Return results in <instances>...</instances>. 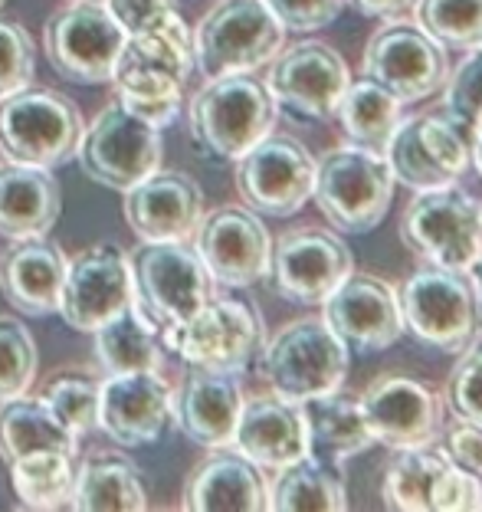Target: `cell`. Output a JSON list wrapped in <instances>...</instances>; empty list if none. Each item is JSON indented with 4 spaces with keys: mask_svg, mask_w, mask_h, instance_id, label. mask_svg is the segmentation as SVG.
Returning a JSON list of instances; mask_svg holds the SVG:
<instances>
[{
    "mask_svg": "<svg viewBox=\"0 0 482 512\" xmlns=\"http://www.w3.org/2000/svg\"><path fill=\"white\" fill-rule=\"evenodd\" d=\"M401 240L423 263L473 270L482 256V201L456 181L417 191L401 217Z\"/></svg>",
    "mask_w": 482,
    "mask_h": 512,
    "instance_id": "obj_8",
    "label": "cell"
},
{
    "mask_svg": "<svg viewBox=\"0 0 482 512\" xmlns=\"http://www.w3.org/2000/svg\"><path fill=\"white\" fill-rule=\"evenodd\" d=\"M260 375L273 394L305 404L345 384L348 345L328 329L325 319H296L263 342Z\"/></svg>",
    "mask_w": 482,
    "mask_h": 512,
    "instance_id": "obj_5",
    "label": "cell"
},
{
    "mask_svg": "<svg viewBox=\"0 0 482 512\" xmlns=\"http://www.w3.org/2000/svg\"><path fill=\"white\" fill-rule=\"evenodd\" d=\"M4 4H7V0H0V7H4Z\"/></svg>",
    "mask_w": 482,
    "mask_h": 512,
    "instance_id": "obj_49",
    "label": "cell"
},
{
    "mask_svg": "<svg viewBox=\"0 0 482 512\" xmlns=\"http://www.w3.org/2000/svg\"><path fill=\"white\" fill-rule=\"evenodd\" d=\"M279 23L292 33H312L328 27L345 10L348 0H266Z\"/></svg>",
    "mask_w": 482,
    "mask_h": 512,
    "instance_id": "obj_43",
    "label": "cell"
},
{
    "mask_svg": "<svg viewBox=\"0 0 482 512\" xmlns=\"http://www.w3.org/2000/svg\"><path fill=\"white\" fill-rule=\"evenodd\" d=\"M361 73L404 102H420L437 96L450 76L446 46L430 37L420 23L387 20L371 33L361 56Z\"/></svg>",
    "mask_w": 482,
    "mask_h": 512,
    "instance_id": "obj_13",
    "label": "cell"
},
{
    "mask_svg": "<svg viewBox=\"0 0 482 512\" xmlns=\"http://www.w3.org/2000/svg\"><path fill=\"white\" fill-rule=\"evenodd\" d=\"M417 23L453 50L482 46V0H417Z\"/></svg>",
    "mask_w": 482,
    "mask_h": 512,
    "instance_id": "obj_37",
    "label": "cell"
},
{
    "mask_svg": "<svg viewBox=\"0 0 482 512\" xmlns=\"http://www.w3.org/2000/svg\"><path fill=\"white\" fill-rule=\"evenodd\" d=\"M443 404L456 414V421L482 427V335L456 358L450 378H446Z\"/></svg>",
    "mask_w": 482,
    "mask_h": 512,
    "instance_id": "obj_41",
    "label": "cell"
},
{
    "mask_svg": "<svg viewBox=\"0 0 482 512\" xmlns=\"http://www.w3.org/2000/svg\"><path fill=\"white\" fill-rule=\"evenodd\" d=\"M469 161H473L479 178H482V125L473 132V138H469Z\"/></svg>",
    "mask_w": 482,
    "mask_h": 512,
    "instance_id": "obj_47",
    "label": "cell"
},
{
    "mask_svg": "<svg viewBox=\"0 0 482 512\" xmlns=\"http://www.w3.org/2000/svg\"><path fill=\"white\" fill-rule=\"evenodd\" d=\"M109 14L119 20V27L132 37V33H145L161 27L164 20L178 14L174 0H102Z\"/></svg>",
    "mask_w": 482,
    "mask_h": 512,
    "instance_id": "obj_44",
    "label": "cell"
},
{
    "mask_svg": "<svg viewBox=\"0 0 482 512\" xmlns=\"http://www.w3.org/2000/svg\"><path fill=\"white\" fill-rule=\"evenodd\" d=\"M279 106L253 73L207 79L191 96L187 125L194 142L220 161H237L276 128Z\"/></svg>",
    "mask_w": 482,
    "mask_h": 512,
    "instance_id": "obj_3",
    "label": "cell"
},
{
    "mask_svg": "<svg viewBox=\"0 0 482 512\" xmlns=\"http://www.w3.org/2000/svg\"><path fill=\"white\" fill-rule=\"evenodd\" d=\"M135 279V306L164 335L191 319L214 296V279L201 256L184 243H145L128 256Z\"/></svg>",
    "mask_w": 482,
    "mask_h": 512,
    "instance_id": "obj_9",
    "label": "cell"
},
{
    "mask_svg": "<svg viewBox=\"0 0 482 512\" xmlns=\"http://www.w3.org/2000/svg\"><path fill=\"white\" fill-rule=\"evenodd\" d=\"M63 214V191L50 168L0 165V234L7 240L46 237Z\"/></svg>",
    "mask_w": 482,
    "mask_h": 512,
    "instance_id": "obj_29",
    "label": "cell"
},
{
    "mask_svg": "<svg viewBox=\"0 0 482 512\" xmlns=\"http://www.w3.org/2000/svg\"><path fill=\"white\" fill-rule=\"evenodd\" d=\"M194 69V33L174 14L155 30L125 37L112 69V86L128 112L164 128L181 115L184 86Z\"/></svg>",
    "mask_w": 482,
    "mask_h": 512,
    "instance_id": "obj_1",
    "label": "cell"
},
{
    "mask_svg": "<svg viewBox=\"0 0 482 512\" xmlns=\"http://www.w3.org/2000/svg\"><path fill=\"white\" fill-rule=\"evenodd\" d=\"M315 158L299 138L269 132L237 158V194L263 217H292L312 201Z\"/></svg>",
    "mask_w": 482,
    "mask_h": 512,
    "instance_id": "obj_15",
    "label": "cell"
},
{
    "mask_svg": "<svg viewBox=\"0 0 482 512\" xmlns=\"http://www.w3.org/2000/svg\"><path fill=\"white\" fill-rule=\"evenodd\" d=\"M351 273L355 256L342 237L325 227H299L273 243L266 279L292 306H322Z\"/></svg>",
    "mask_w": 482,
    "mask_h": 512,
    "instance_id": "obj_16",
    "label": "cell"
},
{
    "mask_svg": "<svg viewBox=\"0 0 482 512\" xmlns=\"http://www.w3.org/2000/svg\"><path fill=\"white\" fill-rule=\"evenodd\" d=\"M351 83L348 63L328 43L305 40L279 50L266 69V89L279 109L299 119H332Z\"/></svg>",
    "mask_w": 482,
    "mask_h": 512,
    "instance_id": "obj_19",
    "label": "cell"
},
{
    "mask_svg": "<svg viewBox=\"0 0 482 512\" xmlns=\"http://www.w3.org/2000/svg\"><path fill=\"white\" fill-rule=\"evenodd\" d=\"M161 342L191 368L240 375L263 348V319L250 302L210 296L191 319L164 332Z\"/></svg>",
    "mask_w": 482,
    "mask_h": 512,
    "instance_id": "obj_10",
    "label": "cell"
},
{
    "mask_svg": "<svg viewBox=\"0 0 482 512\" xmlns=\"http://www.w3.org/2000/svg\"><path fill=\"white\" fill-rule=\"evenodd\" d=\"M37 368V342L27 332V325L0 316V401L27 394L30 384L37 381Z\"/></svg>",
    "mask_w": 482,
    "mask_h": 512,
    "instance_id": "obj_38",
    "label": "cell"
},
{
    "mask_svg": "<svg viewBox=\"0 0 482 512\" xmlns=\"http://www.w3.org/2000/svg\"><path fill=\"white\" fill-rule=\"evenodd\" d=\"M384 506L397 512H476L482 480L446 457L443 447L423 444L397 450L384 473Z\"/></svg>",
    "mask_w": 482,
    "mask_h": 512,
    "instance_id": "obj_14",
    "label": "cell"
},
{
    "mask_svg": "<svg viewBox=\"0 0 482 512\" xmlns=\"http://www.w3.org/2000/svg\"><path fill=\"white\" fill-rule=\"evenodd\" d=\"M161 128L141 122L119 99L99 109L89 128H82L76 161L82 174L112 191L135 188L141 178L161 168Z\"/></svg>",
    "mask_w": 482,
    "mask_h": 512,
    "instance_id": "obj_11",
    "label": "cell"
},
{
    "mask_svg": "<svg viewBox=\"0 0 482 512\" xmlns=\"http://www.w3.org/2000/svg\"><path fill=\"white\" fill-rule=\"evenodd\" d=\"M171 421V388L161 371L109 375L99 384V427L119 447L155 444Z\"/></svg>",
    "mask_w": 482,
    "mask_h": 512,
    "instance_id": "obj_24",
    "label": "cell"
},
{
    "mask_svg": "<svg viewBox=\"0 0 482 512\" xmlns=\"http://www.w3.org/2000/svg\"><path fill=\"white\" fill-rule=\"evenodd\" d=\"M125 37L128 33L102 0H69L43 27V46L53 69L76 86L112 83Z\"/></svg>",
    "mask_w": 482,
    "mask_h": 512,
    "instance_id": "obj_12",
    "label": "cell"
},
{
    "mask_svg": "<svg viewBox=\"0 0 482 512\" xmlns=\"http://www.w3.org/2000/svg\"><path fill=\"white\" fill-rule=\"evenodd\" d=\"M351 7L358 10L364 17H374V20H401L410 17L417 7V0H348Z\"/></svg>",
    "mask_w": 482,
    "mask_h": 512,
    "instance_id": "obj_46",
    "label": "cell"
},
{
    "mask_svg": "<svg viewBox=\"0 0 482 512\" xmlns=\"http://www.w3.org/2000/svg\"><path fill=\"white\" fill-rule=\"evenodd\" d=\"M184 509L194 512H263L269 509V483L263 470L243 453L217 447L187 476Z\"/></svg>",
    "mask_w": 482,
    "mask_h": 512,
    "instance_id": "obj_28",
    "label": "cell"
},
{
    "mask_svg": "<svg viewBox=\"0 0 482 512\" xmlns=\"http://www.w3.org/2000/svg\"><path fill=\"white\" fill-rule=\"evenodd\" d=\"M66 266L69 260L60 243L46 237L14 240V247L0 253V293L23 316H53L60 309Z\"/></svg>",
    "mask_w": 482,
    "mask_h": 512,
    "instance_id": "obj_27",
    "label": "cell"
},
{
    "mask_svg": "<svg viewBox=\"0 0 482 512\" xmlns=\"http://www.w3.org/2000/svg\"><path fill=\"white\" fill-rule=\"evenodd\" d=\"M96 362L109 375H132V371H161L168 348L161 332L145 319L135 302L119 316H112L96 332Z\"/></svg>",
    "mask_w": 482,
    "mask_h": 512,
    "instance_id": "obj_33",
    "label": "cell"
},
{
    "mask_svg": "<svg viewBox=\"0 0 482 512\" xmlns=\"http://www.w3.org/2000/svg\"><path fill=\"white\" fill-rule=\"evenodd\" d=\"M443 453L450 457L456 467L476 473L482 480V427L469 421H456L443 434Z\"/></svg>",
    "mask_w": 482,
    "mask_h": 512,
    "instance_id": "obj_45",
    "label": "cell"
},
{
    "mask_svg": "<svg viewBox=\"0 0 482 512\" xmlns=\"http://www.w3.org/2000/svg\"><path fill=\"white\" fill-rule=\"evenodd\" d=\"M191 240L194 253L201 256L204 270L217 286L246 289L269 273L273 237L260 214L246 204H227L217 207L214 214H204Z\"/></svg>",
    "mask_w": 482,
    "mask_h": 512,
    "instance_id": "obj_17",
    "label": "cell"
},
{
    "mask_svg": "<svg viewBox=\"0 0 482 512\" xmlns=\"http://www.w3.org/2000/svg\"><path fill=\"white\" fill-rule=\"evenodd\" d=\"M240 378L230 371L194 368L171 394V417L178 421L181 434L207 450L230 447L237 434V421L243 411Z\"/></svg>",
    "mask_w": 482,
    "mask_h": 512,
    "instance_id": "obj_26",
    "label": "cell"
},
{
    "mask_svg": "<svg viewBox=\"0 0 482 512\" xmlns=\"http://www.w3.org/2000/svg\"><path fill=\"white\" fill-rule=\"evenodd\" d=\"M394 188L397 181L384 151L345 145L315 161L312 201L342 234H371L391 207Z\"/></svg>",
    "mask_w": 482,
    "mask_h": 512,
    "instance_id": "obj_4",
    "label": "cell"
},
{
    "mask_svg": "<svg viewBox=\"0 0 482 512\" xmlns=\"http://www.w3.org/2000/svg\"><path fill=\"white\" fill-rule=\"evenodd\" d=\"M361 411L374 444L410 450L437 444L446 404L427 381L407 375H381L361 391Z\"/></svg>",
    "mask_w": 482,
    "mask_h": 512,
    "instance_id": "obj_21",
    "label": "cell"
},
{
    "mask_svg": "<svg viewBox=\"0 0 482 512\" xmlns=\"http://www.w3.org/2000/svg\"><path fill=\"white\" fill-rule=\"evenodd\" d=\"M82 112L60 92L23 86L0 99V155L17 165L60 168L76 158Z\"/></svg>",
    "mask_w": 482,
    "mask_h": 512,
    "instance_id": "obj_6",
    "label": "cell"
},
{
    "mask_svg": "<svg viewBox=\"0 0 482 512\" xmlns=\"http://www.w3.org/2000/svg\"><path fill=\"white\" fill-rule=\"evenodd\" d=\"M40 450L76 453L79 437L50 411L43 398L17 394V398L0 401V457L4 463H14Z\"/></svg>",
    "mask_w": 482,
    "mask_h": 512,
    "instance_id": "obj_32",
    "label": "cell"
},
{
    "mask_svg": "<svg viewBox=\"0 0 482 512\" xmlns=\"http://www.w3.org/2000/svg\"><path fill=\"white\" fill-rule=\"evenodd\" d=\"M384 158L394 171V181L414 194L443 188L469 168V138L453 119L420 112L397 122Z\"/></svg>",
    "mask_w": 482,
    "mask_h": 512,
    "instance_id": "obj_18",
    "label": "cell"
},
{
    "mask_svg": "<svg viewBox=\"0 0 482 512\" xmlns=\"http://www.w3.org/2000/svg\"><path fill=\"white\" fill-rule=\"evenodd\" d=\"M269 509L273 512H342L348 509L345 476L319 457H302L276 470L269 483Z\"/></svg>",
    "mask_w": 482,
    "mask_h": 512,
    "instance_id": "obj_34",
    "label": "cell"
},
{
    "mask_svg": "<svg viewBox=\"0 0 482 512\" xmlns=\"http://www.w3.org/2000/svg\"><path fill=\"white\" fill-rule=\"evenodd\" d=\"M286 27L266 0H217L194 30V66L204 79L253 73L276 60Z\"/></svg>",
    "mask_w": 482,
    "mask_h": 512,
    "instance_id": "obj_7",
    "label": "cell"
},
{
    "mask_svg": "<svg viewBox=\"0 0 482 512\" xmlns=\"http://www.w3.org/2000/svg\"><path fill=\"white\" fill-rule=\"evenodd\" d=\"M204 217V191L191 174L151 171L125 191V220L145 243H184Z\"/></svg>",
    "mask_w": 482,
    "mask_h": 512,
    "instance_id": "obj_23",
    "label": "cell"
},
{
    "mask_svg": "<svg viewBox=\"0 0 482 512\" xmlns=\"http://www.w3.org/2000/svg\"><path fill=\"white\" fill-rule=\"evenodd\" d=\"M305 421H309L312 457H319L342 470L351 457H361L374 447V437L364 421L361 401L345 394L342 388L319 394L305 401Z\"/></svg>",
    "mask_w": 482,
    "mask_h": 512,
    "instance_id": "obj_31",
    "label": "cell"
},
{
    "mask_svg": "<svg viewBox=\"0 0 482 512\" xmlns=\"http://www.w3.org/2000/svg\"><path fill=\"white\" fill-rule=\"evenodd\" d=\"M397 302L404 332L437 352L460 355L482 332V299L469 270L420 266L397 289Z\"/></svg>",
    "mask_w": 482,
    "mask_h": 512,
    "instance_id": "obj_2",
    "label": "cell"
},
{
    "mask_svg": "<svg viewBox=\"0 0 482 512\" xmlns=\"http://www.w3.org/2000/svg\"><path fill=\"white\" fill-rule=\"evenodd\" d=\"M37 50L23 23L0 17V99L33 83Z\"/></svg>",
    "mask_w": 482,
    "mask_h": 512,
    "instance_id": "obj_42",
    "label": "cell"
},
{
    "mask_svg": "<svg viewBox=\"0 0 482 512\" xmlns=\"http://www.w3.org/2000/svg\"><path fill=\"white\" fill-rule=\"evenodd\" d=\"M237 453L253 460L260 470H282L312 453L309 421L299 401H289L282 394H260L243 401L237 434L233 444Z\"/></svg>",
    "mask_w": 482,
    "mask_h": 512,
    "instance_id": "obj_25",
    "label": "cell"
},
{
    "mask_svg": "<svg viewBox=\"0 0 482 512\" xmlns=\"http://www.w3.org/2000/svg\"><path fill=\"white\" fill-rule=\"evenodd\" d=\"M14 490L23 506L30 509H60L69 506L76 480V453L63 450H40L30 457H20L10 463Z\"/></svg>",
    "mask_w": 482,
    "mask_h": 512,
    "instance_id": "obj_36",
    "label": "cell"
},
{
    "mask_svg": "<svg viewBox=\"0 0 482 512\" xmlns=\"http://www.w3.org/2000/svg\"><path fill=\"white\" fill-rule=\"evenodd\" d=\"M443 109L446 119L466 128L469 135L482 125V46L466 50L463 60L450 66L443 83Z\"/></svg>",
    "mask_w": 482,
    "mask_h": 512,
    "instance_id": "obj_39",
    "label": "cell"
},
{
    "mask_svg": "<svg viewBox=\"0 0 482 512\" xmlns=\"http://www.w3.org/2000/svg\"><path fill=\"white\" fill-rule=\"evenodd\" d=\"M43 401L50 404V411L73 430L76 437L89 434L99 427V384L82 378V375H63L53 378L46 388Z\"/></svg>",
    "mask_w": 482,
    "mask_h": 512,
    "instance_id": "obj_40",
    "label": "cell"
},
{
    "mask_svg": "<svg viewBox=\"0 0 482 512\" xmlns=\"http://www.w3.org/2000/svg\"><path fill=\"white\" fill-rule=\"evenodd\" d=\"M338 122L345 128V138L351 145L371 148V151H384L391 142L397 122L404 119V102L378 86L374 79H358V83H348L342 102H338Z\"/></svg>",
    "mask_w": 482,
    "mask_h": 512,
    "instance_id": "obj_35",
    "label": "cell"
},
{
    "mask_svg": "<svg viewBox=\"0 0 482 512\" xmlns=\"http://www.w3.org/2000/svg\"><path fill=\"white\" fill-rule=\"evenodd\" d=\"M473 279H476V293H479V299H482V256H479V260H476V266H473Z\"/></svg>",
    "mask_w": 482,
    "mask_h": 512,
    "instance_id": "obj_48",
    "label": "cell"
},
{
    "mask_svg": "<svg viewBox=\"0 0 482 512\" xmlns=\"http://www.w3.org/2000/svg\"><path fill=\"white\" fill-rule=\"evenodd\" d=\"M135 302V279L128 253L119 243H96L69 260L60 289V316L76 332H96Z\"/></svg>",
    "mask_w": 482,
    "mask_h": 512,
    "instance_id": "obj_20",
    "label": "cell"
},
{
    "mask_svg": "<svg viewBox=\"0 0 482 512\" xmlns=\"http://www.w3.org/2000/svg\"><path fill=\"white\" fill-rule=\"evenodd\" d=\"M322 319L348 345V352L361 355L384 352L404 335L397 289L371 273L342 279V286L322 302Z\"/></svg>",
    "mask_w": 482,
    "mask_h": 512,
    "instance_id": "obj_22",
    "label": "cell"
},
{
    "mask_svg": "<svg viewBox=\"0 0 482 512\" xmlns=\"http://www.w3.org/2000/svg\"><path fill=\"white\" fill-rule=\"evenodd\" d=\"M69 506L79 512H141L148 506L145 480L122 453L92 450L76 467Z\"/></svg>",
    "mask_w": 482,
    "mask_h": 512,
    "instance_id": "obj_30",
    "label": "cell"
}]
</instances>
